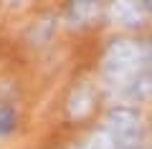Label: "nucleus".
Segmentation results:
<instances>
[{"label": "nucleus", "mask_w": 152, "mask_h": 149, "mask_svg": "<svg viewBox=\"0 0 152 149\" xmlns=\"http://www.w3.org/2000/svg\"><path fill=\"white\" fill-rule=\"evenodd\" d=\"M102 129L112 137L114 149H150L145 119L134 106H112L102 121Z\"/></svg>", "instance_id": "obj_2"}, {"label": "nucleus", "mask_w": 152, "mask_h": 149, "mask_svg": "<svg viewBox=\"0 0 152 149\" xmlns=\"http://www.w3.org/2000/svg\"><path fill=\"white\" fill-rule=\"evenodd\" d=\"M69 149H114V142H112V137H109L104 129H94V132H89L81 142L71 144Z\"/></svg>", "instance_id": "obj_6"}, {"label": "nucleus", "mask_w": 152, "mask_h": 149, "mask_svg": "<svg viewBox=\"0 0 152 149\" xmlns=\"http://www.w3.org/2000/svg\"><path fill=\"white\" fill-rule=\"evenodd\" d=\"M102 15H107V8L102 3H94V0H76V3H69V8L64 10L66 25L76 28V31L91 28Z\"/></svg>", "instance_id": "obj_4"}, {"label": "nucleus", "mask_w": 152, "mask_h": 149, "mask_svg": "<svg viewBox=\"0 0 152 149\" xmlns=\"http://www.w3.org/2000/svg\"><path fill=\"white\" fill-rule=\"evenodd\" d=\"M107 18L122 28H140L152 18V0H122L107 5Z\"/></svg>", "instance_id": "obj_3"}, {"label": "nucleus", "mask_w": 152, "mask_h": 149, "mask_svg": "<svg viewBox=\"0 0 152 149\" xmlns=\"http://www.w3.org/2000/svg\"><path fill=\"white\" fill-rule=\"evenodd\" d=\"M94 101H96V96H94V86L89 84V81H81V84L71 91L69 104H66V111H69L71 119H84V116L91 114Z\"/></svg>", "instance_id": "obj_5"}, {"label": "nucleus", "mask_w": 152, "mask_h": 149, "mask_svg": "<svg viewBox=\"0 0 152 149\" xmlns=\"http://www.w3.org/2000/svg\"><path fill=\"white\" fill-rule=\"evenodd\" d=\"M99 86L114 106H134L152 94V43L132 36L109 41L99 61Z\"/></svg>", "instance_id": "obj_1"}]
</instances>
